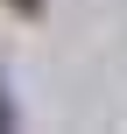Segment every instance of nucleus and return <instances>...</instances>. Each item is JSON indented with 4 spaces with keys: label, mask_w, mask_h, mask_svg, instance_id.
<instances>
[{
    "label": "nucleus",
    "mask_w": 127,
    "mask_h": 134,
    "mask_svg": "<svg viewBox=\"0 0 127 134\" xmlns=\"http://www.w3.org/2000/svg\"><path fill=\"white\" fill-rule=\"evenodd\" d=\"M0 127H14V99H7V78H0Z\"/></svg>",
    "instance_id": "nucleus-1"
},
{
    "label": "nucleus",
    "mask_w": 127,
    "mask_h": 134,
    "mask_svg": "<svg viewBox=\"0 0 127 134\" xmlns=\"http://www.w3.org/2000/svg\"><path fill=\"white\" fill-rule=\"evenodd\" d=\"M7 7H14V14H42V0H7Z\"/></svg>",
    "instance_id": "nucleus-2"
}]
</instances>
